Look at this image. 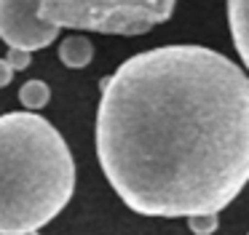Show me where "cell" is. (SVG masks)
Segmentation results:
<instances>
[{"instance_id":"5","label":"cell","mask_w":249,"mask_h":235,"mask_svg":"<svg viewBox=\"0 0 249 235\" xmlns=\"http://www.w3.org/2000/svg\"><path fill=\"white\" fill-rule=\"evenodd\" d=\"M228 24L233 46L249 69V0H228Z\"/></svg>"},{"instance_id":"9","label":"cell","mask_w":249,"mask_h":235,"mask_svg":"<svg viewBox=\"0 0 249 235\" xmlns=\"http://www.w3.org/2000/svg\"><path fill=\"white\" fill-rule=\"evenodd\" d=\"M6 62L11 64V69L17 72V69H27L30 62H33V56H30V51H19V48H8V56Z\"/></svg>"},{"instance_id":"8","label":"cell","mask_w":249,"mask_h":235,"mask_svg":"<svg viewBox=\"0 0 249 235\" xmlns=\"http://www.w3.org/2000/svg\"><path fill=\"white\" fill-rule=\"evenodd\" d=\"M188 227L193 235H212L220 227V217L217 214H196V217H188Z\"/></svg>"},{"instance_id":"7","label":"cell","mask_w":249,"mask_h":235,"mask_svg":"<svg viewBox=\"0 0 249 235\" xmlns=\"http://www.w3.org/2000/svg\"><path fill=\"white\" fill-rule=\"evenodd\" d=\"M51 99V91L43 80H27V83L19 88V101H22L27 110H40L46 107Z\"/></svg>"},{"instance_id":"4","label":"cell","mask_w":249,"mask_h":235,"mask_svg":"<svg viewBox=\"0 0 249 235\" xmlns=\"http://www.w3.org/2000/svg\"><path fill=\"white\" fill-rule=\"evenodd\" d=\"M43 0H0V37L8 48L38 51L56 40L59 27L40 19Z\"/></svg>"},{"instance_id":"1","label":"cell","mask_w":249,"mask_h":235,"mask_svg":"<svg viewBox=\"0 0 249 235\" xmlns=\"http://www.w3.org/2000/svg\"><path fill=\"white\" fill-rule=\"evenodd\" d=\"M97 155L145 217L220 214L249 182V78L204 46H161L102 80Z\"/></svg>"},{"instance_id":"11","label":"cell","mask_w":249,"mask_h":235,"mask_svg":"<svg viewBox=\"0 0 249 235\" xmlns=\"http://www.w3.org/2000/svg\"><path fill=\"white\" fill-rule=\"evenodd\" d=\"M24 235H40V233H24Z\"/></svg>"},{"instance_id":"3","label":"cell","mask_w":249,"mask_h":235,"mask_svg":"<svg viewBox=\"0 0 249 235\" xmlns=\"http://www.w3.org/2000/svg\"><path fill=\"white\" fill-rule=\"evenodd\" d=\"M177 0H43L40 19L102 35H145L174 14Z\"/></svg>"},{"instance_id":"10","label":"cell","mask_w":249,"mask_h":235,"mask_svg":"<svg viewBox=\"0 0 249 235\" xmlns=\"http://www.w3.org/2000/svg\"><path fill=\"white\" fill-rule=\"evenodd\" d=\"M11 78H14V69H11V64H8L6 59H0V88L11 83Z\"/></svg>"},{"instance_id":"2","label":"cell","mask_w":249,"mask_h":235,"mask_svg":"<svg viewBox=\"0 0 249 235\" xmlns=\"http://www.w3.org/2000/svg\"><path fill=\"white\" fill-rule=\"evenodd\" d=\"M75 192L65 136L38 112L0 115V235L38 233Z\"/></svg>"},{"instance_id":"6","label":"cell","mask_w":249,"mask_h":235,"mask_svg":"<svg viewBox=\"0 0 249 235\" xmlns=\"http://www.w3.org/2000/svg\"><path fill=\"white\" fill-rule=\"evenodd\" d=\"M59 59H62V64L70 67V69H83L94 59L91 40H89V37H81V35L65 37V40L59 43Z\"/></svg>"}]
</instances>
